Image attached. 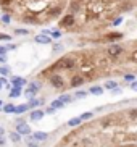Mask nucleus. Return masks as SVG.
<instances>
[{"mask_svg": "<svg viewBox=\"0 0 137 147\" xmlns=\"http://www.w3.org/2000/svg\"><path fill=\"white\" fill-rule=\"evenodd\" d=\"M26 141H28V147H40V144H39V141H36V139H32L29 136V134H28V139H26Z\"/></svg>", "mask_w": 137, "mask_h": 147, "instance_id": "nucleus-20", "label": "nucleus"}, {"mask_svg": "<svg viewBox=\"0 0 137 147\" xmlns=\"http://www.w3.org/2000/svg\"><path fill=\"white\" fill-rule=\"evenodd\" d=\"M50 36H52V37H55V39H58V37L61 36V32H60V31H53V32H50Z\"/></svg>", "mask_w": 137, "mask_h": 147, "instance_id": "nucleus-35", "label": "nucleus"}, {"mask_svg": "<svg viewBox=\"0 0 137 147\" xmlns=\"http://www.w3.org/2000/svg\"><path fill=\"white\" fill-rule=\"evenodd\" d=\"M86 81H87V79L84 78V76L77 74V76H73V78H71V81H69V86H71V87H79V86H82Z\"/></svg>", "mask_w": 137, "mask_h": 147, "instance_id": "nucleus-7", "label": "nucleus"}, {"mask_svg": "<svg viewBox=\"0 0 137 147\" xmlns=\"http://www.w3.org/2000/svg\"><path fill=\"white\" fill-rule=\"evenodd\" d=\"M44 117V112H42V110H37V108H36V110H32V112H31V120H36V121H37V120H40V118H42Z\"/></svg>", "mask_w": 137, "mask_h": 147, "instance_id": "nucleus-12", "label": "nucleus"}, {"mask_svg": "<svg viewBox=\"0 0 137 147\" xmlns=\"http://www.w3.org/2000/svg\"><path fill=\"white\" fill-rule=\"evenodd\" d=\"M50 84L55 89H64V81H63V76H60V74H53L50 78Z\"/></svg>", "mask_w": 137, "mask_h": 147, "instance_id": "nucleus-5", "label": "nucleus"}, {"mask_svg": "<svg viewBox=\"0 0 137 147\" xmlns=\"http://www.w3.org/2000/svg\"><path fill=\"white\" fill-rule=\"evenodd\" d=\"M13 49H16V45H13V44H11V45H8V47H7V50H13Z\"/></svg>", "mask_w": 137, "mask_h": 147, "instance_id": "nucleus-43", "label": "nucleus"}, {"mask_svg": "<svg viewBox=\"0 0 137 147\" xmlns=\"http://www.w3.org/2000/svg\"><path fill=\"white\" fill-rule=\"evenodd\" d=\"M61 50H63L61 44H53V52H61Z\"/></svg>", "mask_w": 137, "mask_h": 147, "instance_id": "nucleus-32", "label": "nucleus"}, {"mask_svg": "<svg viewBox=\"0 0 137 147\" xmlns=\"http://www.w3.org/2000/svg\"><path fill=\"white\" fill-rule=\"evenodd\" d=\"M121 21H123V18H118V20H115V21H113V26H118V24H121Z\"/></svg>", "mask_w": 137, "mask_h": 147, "instance_id": "nucleus-37", "label": "nucleus"}, {"mask_svg": "<svg viewBox=\"0 0 137 147\" xmlns=\"http://www.w3.org/2000/svg\"><path fill=\"white\" fill-rule=\"evenodd\" d=\"M69 10H71V15H76L81 10V0H73L69 5Z\"/></svg>", "mask_w": 137, "mask_h": 147, "instance_id": "nucleus-10", "label": "nucleus"}, {"mask_svg": "<svg viewBox=\"0 0 137 147\" xmlns=\"http://www.w3.org/2000/svg\"><path fill=\"white\" fill-rule=\"evenodd\" d=\"M16 133L19 134V136H28V134H31L29 125H26V121H24V123H19V125H16Z\"/></svg>", "mask_w": 137, "mask_h": 147, "instance_id": "nucleus-6", "label": "nucleus"}, {"mask_svg": "<svg viewBox=\"0 0 137 147\" xmlns=\"http://www.w3.org/2000/svg\"><path fill=\"white\" fill-rule=\"evenodd\" d=\"M5 60H7V55H0V63H5Z\"/></svg>", "mask_w": 137, "mask_h": 147, "instance_id": "nucleus-41", "label": "nucleus"}, {"mask_svg": "<svg viewBox=\"0 0 137 147\" xmlns=\"http://www.w3.org/2000/svg\"><path fill=\"white\" fill-rule=\"evenodd\" d=\"M15 107H16V105L7 104V105H2V108H0V110H3L5 113H15Z\"/></svg>", "mask_w": 137, "mask_h": 147, "instance_id": "nucleus-19", "label": "nucleus"}, {"mask_svg": "<svg viewBox=\"0 0 137 147\" xmlns=\"http://www.w3.org/2000/svg\"><path fill=\"white\" fill-rule=\"evenodd\" d=\"M105 87L111 91V89H115V87H118V84H116L115 81H107V82H105Z\"/></svg>", "mask_w": 137, "mask_h": 147, "instance_id": "nucleus-25", "label": "nucleus"}, {"mask_svg": "<svg viewBox=\"0 0 137 147\" xmlns=\"http://www.w3.org/2000/svg\"><path fill=\"white\" fill-rule=\"evenodd\" d=\"M15 32H16V34H23V36L29 34V31H28V29H19V28H16V29H15Z\"/></svg>", "mask_w": 137, "mask_h": 147, "instance_id": "nucleus-31", "label": "nucleus"}, {"mask_svg": "<svg viewBox=\"0 0 137 147\" xmlns=\"http://www.w3.org/2000/svg\"><path fill=\"white\" fill-rule=\"evenodd\" d=\"M50 107H52V108H55V110H58V108H63L64 104H63V102H60L58 99H55V100H53V102L50 104Z\"/></svg>", "mask_w": 137, "mask_h": 147, "instance_id": "nucleus-23", "label": "nucleus"}, {"mask_svg": "<svg viewBox=\"0 0 137 147\" xmlns=\"http://www.w3.org/2000/svg\"><path fill=\"white\" fill-rule=\"evenodd\" d=\"M90 94H94V95H102L103 94V87L102 86H92L89 89Z\"/></svg>", "mask_w": 137, "mask_h": 147, "instance_id": "nucleus-16", "label": "nucleus"}, {"mask_svg": "<svg viewBox=\"0 0 137 147\" xmlns=\"http://www.w3.org/2000/svg\"><path fill=\"white\" fill-rule=\"evenodd\" d=\"M0 40H11V36H8V34H0Z\"/></svg>", "mask_w": 137, "mask_h": 147, "instance_id": "nucleus-34", "label": "nucleus"}, {"mask_svg": "<svg viewBox=\"0 0 137 147\" xmlns=\"http://www.w3.org/2000/svg\"><path fill=\"white\" fill-rule=\"evenodd\" d=\"M0 146H5V138L3 136H0Z\"/></svg>", "mask_w": 137, "mask_h": 147, "instance_id": "nucleus-42", "label": "nucleus"}, {"mask_svg": "<svg viewBox=\"0 0 137 147\" xmlns=\"http://www.w3.org/2000/svg\"><path fill=\"white\" fill-rule=\"evenodd\" d=\"M92 115H94L92 112H86V113H82L79 118H81V121H86V120H89V118H92Z\"/></svg>", "mask_w": 137, "mask_h": 147, "instance_id": "nucleus-27", "label": "nucleus"}, {"mask_svg": "<svg viewBox=\"0 0 137 147\" xmlns=\"http://www.w3.org/2000/svg\"><path fill=\"white\" fill-rule=\"evenodd\" d=\"M2 21H3L5 24H8V23L11 21V16H10V15H3V16H2Z\"/></svg>", "mask_w": 137, "mask_h": 147, "instance_id": "nucleus-33", "label": "nucleus"}, {"mask_svg": "<svg viewBox=\"0 0 137 147\" xmlns=\"http://www.w3.org/2000/svg\"><path fill=\"white\" fill-rule=\"evenodd\" d=\"M131 89H134V91L137 89V82H136V81H132V82H131Z\"/></svg>", "mask_w": 137, "mask_h": 147, "instance_id": "nucleus-39", "label": "nucleus"}, {"mask_svg": "<svg viewBox=\"0 0 137 147\" xmlns=\"http://www.w3.org/2000/svg\"><path fill=\"white\" fill-rule=\"evenodd\" d=\"M82 121H81V118L77 117V118H71V120L68 121V125L71 126V128H74V126H77V125H81Z\"/></svg>", "mask_w": 137, "mask_h": 147, "instance_id": "nucleus-24", "label": "nucleus"}, {"mask_svg": "<svg viewBox=\"0 0 137 147\" xmlns=\"http://www.w3.org/2000/svg\"><path fill=\"white\" fill-rule=\"evenodd\" d=\"M34 40L37 44H52V37L50 36H45V34H39L34 37Z\"/></svg>", "mask_w": 137, "mask_h": 147, "instance_id": "nucleus-8", "label": "nucleus"}, {"mask_svg": "<svg viewBox=\"0 0 137 147\" xmlns=\"http://www.w3.org/2000/svg\"><path fill=\"white\" fill-rule=\"evenodd\" d=\"M124 53V47L123 45H120V44H110L107 49V55L110 57V58H120L121 55Z\"/></svg>", "mask_w": 137, "mask_h": 147, "instance_id": "nucleus-2", "label": "nucleus"}, {"mask_svg": "<svg viewBox=\"0 0 137 147\" xmlns=\"http://www.w3.org/2000/svg\"><path fill=\"white\" fill-rule=\"evenodd\" d=\"M74 23H76V16L71 15V13H68L60 20V28H71Z\"/></svg>", "mask_w": 137, "mask_h": 147, "instance_id": "nucleus-3", "label": "nucleus"}, {"mask_svg": "<svg viewBox=\"0 0 137 147\" xmlns=\"http://www.w3.org/2000/svg\"><path fill=\"white\" fill-rule=\"evenodd\" d=\"M31 138H32V139H36V141H39V142H40V141H47L48 134H47V133H44V131H36V133L32 134Z\"/></svg>", "mask_w": 137, "mask_h": 147, "instance_id": "nucleus-9", "label": "nucleus"}, {"mask_svg": "<svg viewBox=\"0 0 137 147\" xmlns=\"http://www.w3.org/2000/svg\"><path fill=\"white\" fill-rule=\"evenodd\" d=\"M11 84L13 86H24V84H28L26 82V79H23V78H19V76H15V78H11Z\"/></svg>", "mask_w": 137, "mask_h": 147, "instance_id": "nucleus-13", "label": "nucleus"}, {"mask_svg": "<svg viewBox=\"0 0 137 147\" xmlns=\"http://www.w3.org/2000/svg\"><path fill=\"white\" fill-rule=\"evenodd\" d=\"M58 100H60V102H63V104H69V102H73V97H71L69 94H63V95H60V97H58Z\"/></svg>", "mask_w": 137, "mask_h": 147, "instance_id": "nucleus-21", "label": "nucleus"}, {"mask_svg": "<svg viewBox=\"0 0 137 147\" xmlns=\"http://www.w3.org/2000/svg\"><path fill=\"white\" fill-rule=\"evenodd\" d=\"M121 37H123V34H121V32H110V34L107 36L108 40H116V39H121Z\"/></svg>", "mask_w": 137, "mask_h": 147, "instance_id": "nucleus-22", "label": "nucleus"}, {"mask_svg": "<svg viewBox=\"0 0 137 147\" xmlns=\"http://www.w3.org/2000/svg\"><path fill=\"white\" fill-rule=\"evenodd\" d=\"M76 66V60L73 57H61L60 60L56 61L53 68H63V69H73Z\"/></svg>", "mask_w": 137, "mask_h": 147, "instance_id": "nucleus-1", "label": "nucleus"}, {"mask_svg": "<svg viewBox=\"0 0 137 147\" xmlns=\"http://www.w3.org/2000/svg\"><path fill=\"white\" fill-rule=\"evenodd\" d=\"M23 21L31 23V24H32V23H39V21H37V18H36V16H24V18H23Z\"/></svg>", "mask_w": 137, "mask_h": 147, "instance_id": "nucleus-26", "label": "nucleus"}, {"mask_svg": "<svg viewBox=\"0 0 137 147\" xmlns=\"http://www.w3.org/2000/svg\"><path fill=\"white\" fill-rule=\"evenodd\" d=\"M47 15H50V16H48V20H50V18L58 16V15H61V5H60V7H53L52 10H48Z\"/></svg>", "mask_w": 137, "mask_h": 147, "instance_id": "nucleus-11", "label": "nucleus"}, {"mask_svg": "<svg viewBox=\"0 0 137 147\" xmlns=\"http://www.w3.org/2000/svg\"><path fill=\"white\" fill-rule=\"evenodd\" d=\"M2 105H3V102H2V100H0V108H2Z\"/></svg>", "mask_w": 137, "mask_h": 147, "instance_id": "nucleus-45", "label": "nucleus"}, {"mask_svg": "<svg viewBox=\"0 0 137 147\" xmlns=\"http://www.w3.org/2000/svg\"><path fill=\"white\" fill-rule=\"evenodd\" d=\"M124 81L132 82V81H136V76H134V74H124Z\"/></svg>", "mask_w": 137, "mask_h": 147, "instance_id": "nucleus-30", "label": "nucleus"}, {"mask_svg": "<svg viewBox=\"0 0 137 147\" xmlns=\"http://www.w3.org/2000/svg\"><path fill=\"white\" fill-rule=\"evenodd\" d=\"M8 138H10V141H11V142H15V144L21 142V136H19L16 131H11V133L8 134Z\"/></svg>", "mask_w": 137, "mask_h": 147, "instance_id": "nucleus-14", "label": "nucleus"}, {"mask_svg": "<svg viewBox=\"0 0 137 147\" xmlns=\"http://www.w3.org/2000/svg\"><path fill=\"white\" fill-rule=\"evenodd\" d=\"M87 94H89V92H86V91H77L74 97H76V99H82V97H86Z\"/></svg>", "mask_w": 137, "mask_h": 147, "instance_id": "nucleus-29", "label": "nucleus"}, {"mask_svg": "<svg viewBox=\"0 0 137 147\" xmlns=\"http://www.w3.org/2000/svg\"><path fill=\"white\" fill-rule=\"evenodd\" d=\"M2 86H3V84H2V82H0V89H2Z\"/></svg>", "mask_w": 137, "mask_h": 147, "instance_id": "nucleus-46", "label": "nucleus"}, {"mask_svg": "<svg viewBox=\"0 0 137 147\" xmlns=\"http://www.w3.org/2000/svg\"><path fill=\"white\" fill-rule=\"evenodd\" d=\"M44 113H47V115H52V113H55V108H52V107H48L47 110H45V112Z\"/></svg>", "mask_w": 137, "mask_h": 147, "instance_id": "nucleus-36", "label": "nucleus"}, {"mask_svg": "<svg viewBox=\"0 0 137 147\" xmlns=\"http://www.w3.org/2000/svg\"><path fill=\"white\" fill-rule=\"evenodd\" d=\"M111 91H113V94H120L121 89H120V87H115V89H111Z\"/></svg>", "mask_w": 137, "mask_h": 147, "instance_id": "nucleus-40", "label": "nucleus"}, {"mask_svg": "<svg viewBox=\"0 0 137 147\" xmlns=\"http://www.w3.org/2000/svg\"><path fill=\"white\" fill-rule=\"evenodd\" d=\"M39 89H40V82H29L28 84V89H26V92L24 94L29 97V99H32L36 94L39 92Z\"/></svg>", "mask_w": 137, "mask_h": 147, "instance_id": "nucleus-4", "label": "nucleus"}, {"mask_svg": "<svg viewBox=\"0 0 137 147\" xmlns=\"http://www.w3.org/2000/svg\"><path fill=\"white\" fill-rule=\"evenodd\" d=\"M0 74H2V76H8V74H10V68H8V66H0Z\"/></svg>", "mask_w": 137, "mask_h": 147, "instance_id": "nucleus-28", "label": "nucleus"}, {"mask_svg": "<svg viewBox=\"0 0 137 147\" xmlns=\"http://www.w3.org/2000/svg\"><path fill=\"white\" fill-rule=\"evenodd\" d=\"M0 82H2V84H7V82H8V79H7V76H2V78H0Z\"/></svg>", "mask_w": 137, "mask_h": 147, "instance_id": "nucleus-38", "label": "nucleus"}, {"mask_svg": "<svg viewBox=\"0 0 137 147\" xmlns=\"http://www.w3.org/2000/svg\"><path fill=\"white\" fill-rule=\"evenodd\" d=\"M0 136H5V129L2 128V126H0Z\"/></svg>", "mask_w": 137, "mask_h": 147, "instance_id": "nucleus-44", "label": "nucleus"}, {"mask_svg": "<svg viewBox=\"0 0 137 147\" xmlns=\"http://www.w3.org/2000/svg\"><path fill=\"white\" fill-rule=\"evenodd\" d=\"M21 86H13L11 87V92H10V97H19L21 95Z\"/></svg>", "mask_w": 137, "mask_h": 147, "instance_id": "nucleus-17", "label": "nucleus"}, {"mask_svg": "<svg viewBox=\"0 0 137 147\" xmlns=\"http://www.w3.org/2000/svg\"><path fill=\"white\" fill-rule=\"evenodd\" d=\"M29 108H28V104H23V105H16L15 107V113H18V115H23L24 112H28Z\"/></svg>", "mask_w": 137, "mask_h": 147, "instance_id": "nucleus-18", "label": "nucleus"}, {"mask_svg": "<svg viewBox=\"0 0 137 147\" xmlns=\"http://www.w3.org/2000/svg\"><path fill=\"white\" fill-rule=\"evenodd\" d=\"M40 104H42V100L34 99V97H32V99H29V102H28V108H32V110H34V108H37Z\"/></svg>", "mask_w": 137, "mask_h": 147, "instance_id": "nucleus-15", "label": "nucleus"}, {"mask_svg": "<svg viewBox=\"0 0 137 147\" xmlns=\"http://www.w3.org/2000/svg\"><path fill=\"white\" fill-rule=\"evenodd\" d=\"M131 146H132V144H131ZM131 146H129V147H131Z\"/></svg>", "mask_w": 137, "mask_h": 147, "instance_id": "nucleus-47", "label": "nucleus"}]
</instances>
